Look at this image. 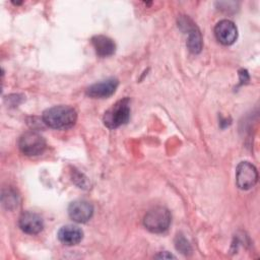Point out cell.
Instances as JSON below:
<instances>
[{
	"instance_id": "obj_1",
	"label": "cell",
	"mask_w": 260,
	"mask_h": 260,
	"mask_svg": "<svg viewBox=\"0 0 260 260\" xmlns=\"http://www.w3.org/2000/svg\"><path fill=\"white\" fill-rule=\"evenodd\" d=\"M43 122L53 129H69L77 119L76 111L69 106H55L43 113Z\"/></svg>"
},
{
	"instance_id": "obj_2",
	"label": "cell",
	"mask_w": 260,
	"mask_h": 260,
	"mask_svg": "<svg viewBox=\"0 0 260 260\" xmlns=\"http://www.w3.org/2000/svg\"><path fill=\"white\" fill-rule=\"evenodd\" d=\"M171 220V213L166 207L155 206L146 212L143 218V224L149 232L160 234L169 229Z\"/></svg>"
},
{
	"instance_id": "obj_3",
	"label": "cell",
	"mask_w": 260,
	"mask_h": 260,
	"mask_svg": "<svg viewBox=\"0 0 260 260\" xmlns=\"http://www.w3.org/2000/svg\"><path fill=\"white\" fill-rule=\"evenodd\" d=\"M130 118V101L128 98L115 103L104 115V124L115 129L128 122Z\"/></svg>"
},
{
	"instance_id": "obj_4",
	"label": "cell",
	"mask_w": 260,
	"mask_h": 260,
	"mask_svg": "<svg viewBox=\"0 0 260 260\" xmlns=\"http://www.w3.org/2000/svg\"><path fill=\"white\" fill-rule=\"evenodd\" d=\"M20 151L26 156H38L42 154L47 147L45 138L36 131H27L23 133L18 141Z\"/></svg>"
},
{
	"instance_id": "obj_5",
	"label": "cell",
	"mask_w": 260,
	"mask_h": 260,
	"mask_svg": "<svg viewBox=\"0 0 260 260\" xmlns=\"http://www.w3.org/2000/svg\"><path fill=\"white\" fill-rule=\"evenodd\" d=\"M178 23L181 29L188 34L187 47L190 52L194 54L199 53L202 49V37L198 26L188 16H181Z\"/></svg>"
},
{
	"instance_id": "obj_6",
	"label": "cell",
	"mask_w": 260,
	"mask_h": 260,
	"mask_svg": "<svg viewBox=\"0 0 260 260\" xmlns=\"http://www.w3.org/2000/svg\"><path fill=\"white\" fill-rule=\"evenodd\" d=\"M258 181L256 168L249 161H241L236 169V182L240 189L249 190L253 188Z\"/></svg>"
},
{
	"instance_id": "obj_7",
	"label": "cell",
	"mask_w": 260,
	"mask_h": 260,
	"mask_svg": "<svg viewBox=\"0 0 260 260\" xmlns=\"http://www.w3.org/2000/svg\"><path fill=\"white\" fill-rule=\"evenodd\" d=\"M214 35L220 44L229 46L236 42L238 30L233 21L229 19H222L216 23L214 27Z\"/></svg>"
},
{
	"instance_id": "obj_8",
	"label": "cell",
	"mask_w": 260,
	"mask_h": 260,
	"mask_svg": "<svg viewBox=\"0 0 260 260\" xmlns=\"http://www.w3.org/2000/svg\"><path fill=\"white\" fill-rule=\"evenodd\" d=\"M119 81L117 78L111 77L106 80L91 84L86 89V94L93 99H105L111 96L117 89Z\"/></svg>"
},
{
	"instance_id": "obj_9",
	"label": "cell",
	"mask_w": 260,
	"mask_h": 260,
	"mask_svg": "<svg viewBox=\"0 0 260 260\" xmlns=\"http://www.w3.org/2000/svg\"><path fill=\"white\" fill-rule=\"evenodd\" d=\"M68 214L74 221L84 223L91 218L93 214V206L86 200H75L70 203Z\"/></svg>"
},
{
	"instance_id": "obj_10",
	"label": "cell",
	"mask_w": 260,
	"mask_h": 260,
	"mask_svg": "<svg viewBox=\"0 0 260 260\" xmlns=\"http://www.w3.org/2000/svg\"><path fill=\"white\" fill-rule=\"evenodd\" d=\"M18 225L20 230L28 235H37L41 233L44 229V221L41 215L32 211L23 212L19 219Z\"/></svg>"
},
{
	"instance_id": "obj_11",
	"label": "cell",
	"mask_w": 260,
	"mask_h": 260,
	"mask_svg": "<svg viewBox=\"0 0 260 260\" xmlns=\"http://www.w3.org/2000/svg\"><path fill=\"white\" fill-rule=\"evenodd\" d=\"M57 237L61 243L67 246H74L81 242L83 238V232L76 225L68 224L62 226L57 234Z\"/></svg>"
},
{
	"instance_id": "obj_12",
	"label": "cell",
	"mask_w": 260,
	"mask_h": 260,
	"mask_svg": "<svg viewBox=\"0 0 260 260\" xmlns=\"http://www.w3.org/2000/svg\"><path fill=\"white\" fill-rule=\"evenodd\" d=\"M91 44L100 57H109L116 51V45L112 39L107 36L98 35L91 38Z\"/></svg>"
},
{
	"instance_id": "obj_13",
	"label": "cell",
	"mask_w": 260,
	"mask_h": 260,
	"mask_svg": "<svg viewBox=\"0 0 260 260\" xmlns=\"http://www.w3.org/2000/svg\"><path fill=\"white\" fill-rule=\"evenodd\" d=\"M175 245H176L177 250L180 251V252H181L182 254H184V255L190 254L191 251H192L189 242H188L187 239H186L184 236H182V235H178V236L176 237Z\"/></svg>"
},
{
	"instance_id": "obj_14",
	"label": "cell",
	"mask_w": 260,
	"mask_h": 260,
	"mask_svg": "<svg viewBox=\"0 0 260 260\" xmlns=\"http://www.w3.org/2000/svg\"><path fill=\"white\" fill-rule=\"evenodd\" d=\"M2 203L8 209H12V208L16 207L17 206V195L14 192L8 190L7 194L3 193V195H2Z\"/></svg>"
},
{
	"instance_id": "obj_15",
	"label": "cell",
	"mask_w": 260,
	"mask_h": 260,
	"mask_svg": "<svg viewBox=\"0 0 260 260\" xmlns=\"http://www.w3.org/2000/svg\"><path fill=\"white\" fill-rule=\"evenodd\" d=\"M155 257H156V258H175V256H173L172 254H168L167 252L160 253L159 255H156Z\"/></svg>"
}]
</instances>
